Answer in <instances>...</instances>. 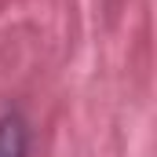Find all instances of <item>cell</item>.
I'll list each match as a JSON object with an SVG mask.
<instances>
[{
    "instance_id": "1",
    "label": "cell",
    "mask_w": 157,
    "mask_h": 157,
    "mask_svg": "<svg viewBox=\"0 0 157 157\" xmlns=\"http://www.w3.org/2000/svg\"><path fill=\"white\" fill-rule=\"evenodd\" d=\"M0 157H26V128L18 117L0 121Z\"/></svg>"
}]
</instances>
